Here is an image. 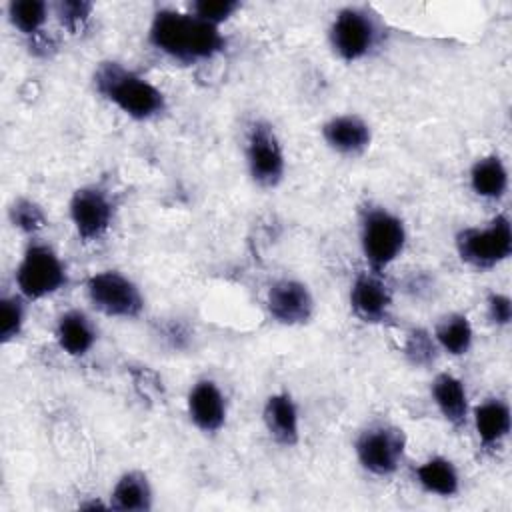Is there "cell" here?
Returning a JSON list of instances; mask_svg holds the SVG:
<instances>
[{
  "label": "cell",
  "mask_w": 512,
  "mask_h": 512,
  "mask_svg": "<svg viewBox=\"0 0 512 512\" xmlns=\"http://www.w3.org/2000/svg\"><path fill=\"white\" fill-rule=\"evenodd\" d=\"M382 28L366 8H340L328 28V42L332 52L348 64L368 58L380 44Z\"/></svg>",
  "instance_id": "cell-6"
},
{
  "label": "cell",
  "mask_w": 512,
  "mask_h": 512,
  "mask_svg": "<svg viewBox=\"0 0 512 512\" xmlns=\"http://www.w3.org/2000/svg\"><path fill=\"white\" fill-rule=\"evenodd\" d=\"M92 10H94L92 2H86V0H64L56 4V16L70 34H76L86 26Z\"/></svg>",
  "instance_id": "cell-28"
},
{
  "label": "cell",
  "mask_w": 512,
  "mask_h": 512,
  "mask_svg": "<svg viewBox=\"0 0 512 512\" xmlns=\"http://www.w3.org/2000/svg\"><path fill=\"white\" fill-rule=\"evenodd\" d=\"M244 158H246L250 180L256 186L264 190H274L282 184L286 176V154L270 122L254 120L248 126L246 142H244Z\"/></svg>",
  "instance_id": "cell-9"
},
{
  "label": "cell",
  "mask_w": 512,
  "mask_h": 512,
  "mask_svg": "<svg viewBox=\"0 0 512 512\" xmlns=\"http://www.w3.org/2000/svg\"><path fill=\"white\" fill-rule=\"evenodd\" d=\"M268 316L282 326H304L314 318L316 302L306 282L298 278H278L266 290Z\"/></svg>",
  "instance_id": "cell-11"
},
{
  "label": "cell",
  "mask_w": 512,
  "mask_h": 512,
  "mask_svg": "<svg viewBox=\"0 0 512 512\" xmlns=\"http://www.w3.org/2000/svg\"><path fill=\"white\" fill-rule=\"evenodd\" d=\"M24 296L4 294L0 298V344H10L22 336L26 326V304Z\"/></svg>",
  "instance_id": "cell-25"
},
{
  "label": "cell",
  "mask_w": 512,
  "mask_h": 512,
  "mask_svg": "<svg viewBox=\"0 0 512 512\" xmlns=\"http://www.w3.org/2000/svg\"><path fill=\"white\" fill-rule=\"evenodd\" d=\"M16 292L28 302L58 294L68 284V268L60 254L46 242H30L14 270Z\"/></svg>",
  "instance_id": "cell-4"
},
{
  "label": "cell",
  "mask_w": 512,
  "mask_h": 512,
  "mask_svg": "<svg viewBox=\"0 0 512 512\" xmlns=\"http://www.w3.org/2000/svg\"><path fill=\"white\" fill-rule=\"evenodd\" d=\"M360 250L370 272L382 274L404 252L408 230L404 220L384 206H370L360 216Z\"/></svg>",
  "instance_id": "cell-3"
},
{
  "label": "cell",
  "mask_w": 512,
  "mask_h": 512,
  "mask_svg": "<svg viewBox=\"0 0 512 512\" xmlns=\"http://www.w3.org/2000/svg\"><path fill=\"white\" fill-rule=\"evenodd\" d=\"M84 286L92 308L108 318L134 320L144 312L146 298L140 286L120 270H98Z\"/></svg>",
  "instance_id": "cell-8"
},
{
  "label": "cell",
  "mask_w": 512,
  "mask_h": 512,
  "mask_svg": "<svg viewBox=\"0 0 512 512\" xmlns=\"http://www.w3.org/2000/svg\"><path fill=\"white\" fill-rule=\"evenodd\" d=\"M54 338L58 348L70 358H84L92 352L98 330L94 320L80 308H70L62 312L56 320Z\"/></svg>",
  "instance_id": "cell-17"
},
{
  "label": "cell",
  "mask_w": 512,
  "mask_h": 512,
  "mask_svg": "<svg viewBox=\"0 0 512 512\" xmlns=\"http://www.w3.org/2000/svg\"><path fill=\"white\" fill-rule=\"evenodd\" d=\"M470 418L478 444L484 450H496L508 438L512 428V412L508 400L500 396H488L474 408H470Z\"/></svg>",
  "instance_id": "cell-16"
},
{
  "label": "cell",
  "mask_w": 512,
  "mask_h": 512,
  "mask_svg": "<svg viewBox=\"0 0 512 512\" xmlns=\"http://www.w3.org/2000/svg\"><path fill=\"white\" fill-rule=\"evenodd\" d=\"M414 478L424 492L438 498H454L462 488L460 472L446 456H430L420 462L414 470Z\"/></svg>",
  "instance_id": "cell-21"
},
{
  "label": "cell",
  "mask_w": 512,
  "mask_h": 512,
  "mask_svg": "<svg viewBox=\"0 0 512 512\" xmlns=\"http://www.w3.org/2000/svg\"><path fill=\"white\" fill-rule=\"evenodd\" d=\"M148 42L160 54L182 64L212 60L226 48V38L220 26L198 18L192 12L172 8H162L152 16Z\"/></svg>",
  "instance_id": "cell-1"
},
{
  "label": "cell",
  "mask_w": 512,
  "mask_h": 512,
  "mask_svg": "<svg viewBox=\"0 0 512 512\" xmlns=\"http://www.w3.org/2000/svg\"><path fill=\"white\" fill-rule=\"evenodd\" d=\"M468 182L478 198L498 202L506 196L510 186V174L506 162L498 154H486L472 162Z\"/></svg>",
  "instance_id": "cell-20"
},
{
  "label": "cell",
  "mask_w": 512,
  "mask_h": 512,
  "mask_svg": "<svg viewBox=\"0 0 512 512\" xmlns=\"http://www.w3.org/2000/svg\"><path fill=\"white\" fill-rule=\"evenodd\" d=\"M242 4L238 0H196L190 4V12L214 26H222L228 22Z\"/></svg>",
  "instance_id": "cell-27"
},
{
  "label": "cell",
  "mask_w": 512,
  "mask_h": 512,
  "mask_svg": "<svg viewBox=\"0 0 512 512\" xmlns=\"http://www.w3.org/2000/svg\"><path fill=\"white\" fill-rule=\"evenodd\" d=\"M92 82L104 100L132 120L148 122L162 116L168 108L166 94L156 84L116 60L100 62Z\"/></svg>",
  "instance_id": "cell-2"
},
{
  "label": "cell",
  "mask_w": 512,
  "mask_h": 512,
  "mask_svg": "<svg viewBox=\"0 0 512 512\" xmlns=\"http://www.w3.org/2000/svg\"><path fill=\"white\" fill-rule=\"evenodd\" d=\"M324 144L346 158L362 156L372 144V128L358 114H336L320 128Z\"/></svg>",
  "instance_id": "cell-14"
},
{
  "label": "cell",
  "mask_w": 512,
  "mask_h": 512,
  "mask_svg": "<svg viewBox=\"0 0 512 512\" xmlns=\"http://www.w3.org/2000/svg\"><path fill=\"white\" fill-rule=\"evenodd\" d=\"M352 314L364 324H384L392 318L394 296L382 274L364 270L354 276L348 292Z\"/></svg>",
  "instance_id": "cell-12"
},
{
  "label": "cell",
  "mask_w": 512,
  "mask_h": 512,
  "mask_svg": "<svg viewBox=\"0 0 512 512\" xmlns=\"http://www.w3.org/2000/svg\"><path fill=\"white\" fill-rule=\"evenodd\" d=\"M186 412L196 430L206 436L218 434L228 420V400L212 378H198L186 394Z\"/></svg>",
  "instance_id": "cell-13"
},
{
  "label": "cell",
  "mask_w": 512,
  "mask_h": 512,
  "mask_svg": "<svg viewBox=\"0 0 512 512\" xmlns=\"http://www.w3.org/2000/svg\"><path fill=\"white\" fill-rule=\"evenodd\" d=\"M458 258L474 270H490L512 256V224L496 214L484 226H464L454 236Z\"/></svg>",
  "instance_id": "cell-5"
},
{
  "label": "cell",
  "mask_w": 512,
  "mask_h": 512,
  "mask_svg": "<svg viewBox=\"0 0 512 512\" xmlns=\"http://www.w3.org/2000/svg\"><path fill=\"white\" fill-rule=\"evenodd\" d=\"M406 434L390 422H374L360 430L354 440L358 464L372 476H394L406 458Z\"/></svg>",
  "instance_id": "cell-7"
},
{
  "label": "cell",
  "mask_w": 512,
  "mask_h": 512,
  "mask_svg": "<svg viewBox=\"0 0 512 512\" xmlns=\"http://www.w3.org/2000/svg\"><path fill=\"white\" fill-rule=\"evenodd\" d=\"M440 348L430 330L422 326H412L402 340V356L414 368H432L438 360Z\"/></svg>",
  "instance_id": "cell-23"
},
{
  "label": "cell",
  "mask_w": 512,
  "mask_h": 512,
  "mask_svg": "<svg viewBox=\"0 0 512 512\" xmlns=\"http://www.w3.org/2000/svg\"><path fill=\"white\" fill-rule=\"evenodd\" d=\"M48 10L42 0H14L8 4V20L22 36L38 38L48 20Z\"/></svg>",
  "instance_id": "cell-24"
},
{
  "label": "cell",
  "mask_w": 512,
  "mask_h": 512,
  "mask_svg": "<svg viewBox=\"0 0 512 512\" xmlns=\"http://www.w3.org/2000/svg\"><path fill=\"white\" fill-rule=\"evenodd\" d=\"M486 316L492 326L506 328L512 322V298L506 292H490L486 298Z\"/></svg>",
  "instance_id": "cell-29"
},
{
  "label": "cell",
  "mask_w": 512,
  "mask_h": 512,
  "mask_svg": "<svg viewBox=\"0 0 512 512\" xmlns=\"http://www.w3.org/2000/svg\"><path fill=\"white\" fill-rule=\"evenodd\" d=\"M262 422L268 436L284 448H292L300 442L302 420L300 408L290 392H272L262 406Z\"/></svg>",
  "instance_id": "cell-15"
},
{
  "label": "cell",
  "mask_w": 512,
  "mask_h": 512,
  "mask_svg": "<svg viewBox=\"0 0 512 512\" xmlns=\"http://www.w3.org/2000/svg\"><path fill=\"white\" fill-rule=\"evenodd\" d=\"M430 396L436 410L450 426H466L470 418V398L466 384L456 374L438 372L430 382Z\"/></svg>",
  "instance_id": "cell-18"
},
{
  "label": "cell",
  "mask_w": 512,
  "mask_h": 512,
  "mask_svg": "<svg viewBox=\"0 0 512 512\" xmlns=\"http://www.w3.org/2000/svg\"><path fill=\"white\" fill-rule=\"evenodd\" d=\"M108 506L116 512H150L154 508V488L148 474L138 468L122 472L110 490Z\"/></svg>",
  "instance_id": "cell-19"
},
{
  "label": "cell",
  "mask_w": 512,
  "mask_h": 512,
  "mask_svg": "<svg viewBox=\"0 0 512 512\" xmlns=\"http://www.w3.org/2000/svg\"><path fill=\"white\" fill-rule=\"evenodd\" d=\"M68 214L78 240L90 244L102 240L112 228L116 204L104 186L84 184L72 192Z\"/></svg>",
  "instance_id": "cell-10"
},
{
  "label": "cell",
  "mask_w": 512,
  "mask_h": 512,
  "mask_svg": "<svg viewBox=\"0 0 512 512\" xmlns=\"http://www.w3.org/2000/svg\"><path fill=\"white\" fill-rule=\"evenodd\" d=\"M8 218L16 230H20L22 234H28V236H34L48 226V216H46L44 208L36 200L26 198V196H20L10 204Z\"/></svg>",
  "instance_id": "cell-26"
},
{
  "label": "cell",
  "mask_w": 512,
  "mask_h": 512,
  "mask_svg": "<svg viewBox=\"0 0 512 512\" xmlns=\"http://www.w3.org/2000/svg\"><path fill=\"white\" fill-rule=\"evenodd\" d=\"M432 336H434L440 352H446L448 356H454V358L466 356L474 346L472 322L462 312L444 314L436 322Z\"/></svg>",
  "instance_id": "cell-22"
}]
</instances>
